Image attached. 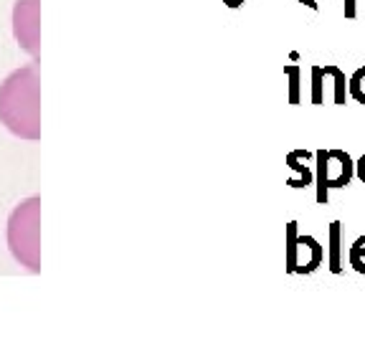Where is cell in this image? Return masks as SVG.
Returning a JSON list of instances; mask_svg holds the SVG:
<instances>
[{
    "label": "cell",
    "mask_w": 365,
    "mask_h": 342,
    "mask_svg": "<svg viewBox=\"0 0 365 342\" xmlns=\"http://www.w3.org/2000/svg\"><path fill=\"white\" fill-rule=\"evenodd\" d=\"M0 125H6L21 140H41L38 58L16 68L0 84Z\"/></svg>",
    "instance_id": "6da1fadb"
},
{
    "label": "cell",
    "mask_w": 365,
    "mask_h": 342,
    "mask_svg": "<svg viewBox=\"0 0 365 342\" xmlns=\"http://www.w3.org/2000/svg\"><path fill=\"white\" fill-rule=\"evenodd\" d=\"M241 3H244V0H231V6H241Z\"/></svg>",
    "instance_id": "9a60e30c"
},
{
    "label": "cell",
    "mask_w": 365,
    "mask_h": 342,
    "mask_svg": "<svg viewBox=\"0 0 365 342\" xmlns=\"http://www.w3.org/2000/svg\"><path fill=\"white\" fill-rule=\"evenodd\" d=\"M325 261V249L314 236L299 234L297 221L287 223V271L314 274Z\"/></svg>",
    "instance_id": "277c9868"
},
{
    "label": "cell",
    "mask_w": 365,
    "mask_h": 342,
    "mask_svg": "<svg viewBox=\"0 0 365 342\" xmlns=\"http://www.w3.org/2000/svg\"><path fill=\"white\" fill-rule=\"evenodd\" d=\"M355 177V160L348 150L340 147H319L314 152V198L319 205L330 200V190L348 188Z\"/></svg>",
    "instance_id": "3957f363"
},
{
    "label": "cell",
    "mask_w": 365,
    "mask_h": 342,
    "mask_svg": "<svg viewBox=\"0 0 365 342\" xmlns=\"http://www.w3.org/2000/svg\"><path fill=\"white\" fill-rule=\"evenodd\" d=\"M348 261H350V266H353L358 274H365V236H358V239L350 244Z\"/></svg>",
    "instance_id": "30bf717a"
},
{
    "label": "cell",
    "mask_w": 365,
    "mask_h": 342,
    "mask_svg": "<svg viewBox=\"0 0 365 342\" xmlns=\"http://www.w3.org/2000/svg\"><path fill=\"white\" fill-rule=\"evenodd\" d=\"M348 91L350 99H355V102L365 107V66H360L353 76H348Z\"/></svg>",
    "instance_id": "8fae6325"
},
{
    "label": "cell",
    "mask_w": 365,
    "mask_h": 342,
    "mask_svg": "<svg viewBox=\"0 0 365 342\" xmlns=\"http://www.w3.org/2000/svg\"><path fill=\"white\" fill-rule=\"evenodd\" d=\"M327 99H332V104H337V107H345L350 99L348 76L335 63L309 68V102L314 107H322V104H327Z\"/></svg>",
    "instance_id": "5b68a950"
},
{
    "label": "cell",
    "mask_w": 365,
    "mask_h": 342,
    "mask_svg": "<svg viewBox=\"0 0 365 342\" xmlns=\"http://www.w3.org/2000/svg\"><path fill=\"white\" fill-rule=\"evenodd\" d=\"M342 11H345V18H355L358 16V0H342Z\"/></svg>",
    "instance_id": "7c38bea8"
},
{
    "label": "cell",
    "mask_w": 365,
    "mask_h": 342,
    "mask_svg": "<svg viewBox=\"0 0 365 342\" xmlns=\"http://www.w3.org/2000/svg\"><path fill=\"white\" fill-rule=\"evenodd\" d=\"M284 74L289 79V104H299L302 102V68L292 63L284 68Z\"/></svg>",
    "instance_id": "9c48e42d"
},
{
    "label": "cell",
    "mask_w": 365,
    "mask_h": 342,
    "mask_svg": "<svg viewBox=\"0 0 365 342\" xmlns=\"http://www.w3.org/2000/svg\"><path fill=\"white\" fill-rule=\"evenodd\" d=\"M312 157H314V152H309V150H292V152L287 155V165L294 172V175L287 180L289 188H309L314 182V170H312V165H309Z\"/></svg>",
    "instance_id": "52a82bcc"
},
{
    "label": "cell",
    "mask_w": 365,
    "mask_h": 342,
    "mask_svg": "<svg viewBox=\"0 0 365 342\" xmlns=\"http://www.w3.org/2000/svg\"><path fill=\"white\" fill-rule=\"evenodd\" d=\"M13 36L23 51L41 58V0H16Z\"/></svg>",
    "instance_id": "8992f818"
},
{
    "label": "cell",
    "mask_w": 365,
    "mask_h": 342,
    "mask_svg": "<svg viewBox=\"0 0 365 342\" xmlns=\"http://www.w3.org/2000/svg\"><path fill=\"white\" fill-rule=\"evenodd\" d=\"M297 3H302V6H307L309 11H319V3H317V0H297Z\"/></svg>",
    "instance_id": "5bb4252c"
},
{
    "label": "cell",
    "mask_w": 365,
    "mask_h": 342,
    "mask_svg": "<svg viewBox=\"0 0 365 342\" xmlns=\"http://www.w3.org/2000/svg\"><path fill=\"white\" fill-rule=\"evenodd\" d=\"M342 223L340 221H332L330 223V231H327V269L332 274H342L345 266V249H342Z\"/></svg>",
    "instance_id": "ba28073f"
},
{
    "label": "cell",
    "mask_w": 365,
    "mask_h": 342,
    "mask_svg": "<svg viewBox=\"0 0 365 342\" xmlns=\"http://www.w3.org/2000/svg\"><path fill=\"white\" fill-rule=\"evenodd\" d=\"M355 177L365 185V152L360 155V160L355 162Z\"/></svg>",
    "instance_id": "4fadbf2b"
},
{
    "label": "cell",
    "mask_w": 365,
    "mask_h": 342,
    "mask_svg": "<svg viewBox=\"0 0 365 342\" xmlns=\"http://www.w3.org/2000/svg\"><path fill=\"white\" fill-rule=\"evenodd\" d=\"M8 249L31 274L41 271V198L31 195L8 218Z\"/></svg>",
    "instance_id": "7a4b0ae2"
}]
</instances>
